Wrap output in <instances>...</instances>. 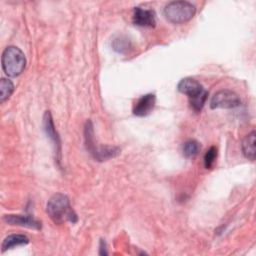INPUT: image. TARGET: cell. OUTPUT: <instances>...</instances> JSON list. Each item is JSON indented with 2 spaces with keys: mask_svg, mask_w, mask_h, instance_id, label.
<instances>
[{
  "mask_svg": "<svg viewBox=\"0 0 256 256\" xmlns=\"http://www.w3.org/2000/svg\"><path fill=\"white\" fill-rule=\"evenodd\" d=\"M29 242V239L26 235L23 234H11L7 236L3 243H2V251H6L8 249H11L15 246H20V245H26Z\"/></svg>",
  "mask_w": 256,
  "mask_h": 256,
  "instance_id": "obj_12",
  "label": "cell"
},
{
  "mask_svg": "<svg viewBox=\"0 0 256 256\" xmlns=\"http://www.w3.org/2000/svg\"><path fill=\"white\" fill-rule=\"evenodd\" d=\"M26 66L24 53L15 46H8L2 54V68L6 75L16 77L20 75Z\"/></svg>",
  "mask_w": 256,
  "mask_h": 256,
  "instance_id": "obj_3",
  "label": "cell"
},
{
  "mask_svg": "<svg viewBox=\"0 0 256 256\" xmlns=\"http://www.w3.org/2000/svg\"><path fill=\"white\" fill-rule=\"evenodd\" d=\"M85 143L88 152L97 161H105L117 156L120 153V149L115 146H96L91 121H87L85 126Z\"/></svg>",
  "mask_w": 256,
  "mask_h": 256,
  "instance_id": "obj_5",
  "label": "cell"
},
{
  "mask_svg": "<svg viewBox=\"0 0 256 256\" xmlns=\"http://www.w3.org/2000/svg\"><path fill=\"white\" fill-rule=\"evenodd\" d=\"M155 12L150 9L135 7L133 12V23L141 27H154L156 24Z\"/></svg>",
  "mask_w": 256,
  "mask_h": 256,
  "instance_id": "obj_7",
  "label": "cell"
},
{
  "mask_svg": "<svg viewBox=\"0 0 256 256\" xmlns=\"http://www.w3.org/2000/svg\"><path fill=\"white\" fill-rule=\"evenodd\" d=\"M14 91V85L9 79L2 78L0 81V102L7 100Z\"/></svg>",
  "mask_w": 256,
  "mask_h": 256,
  "instance_id": "obj_13",
  "label": "cell"
},
{
  "mask_svg": "<svg viewBox=\"0 0 256 256\" xmlns=\"http://www.w3.org/2000/svg\"><path fill=\"white\" fill-rule=\"evenodd\" d=\"M200 149V145L199 143L194 140V139H190L187 140L184 144H183V155L187 158H191L194 157L195 155L198 154Z\"/></svg>",
  "mask_w": 256,
  "mask_h": 256,
  "instance_id": "obj_14",
  "label": "cell"
},
{
  "mask_svg": "<svg viewBox=\"0 0 256 256\" xmlns=\"http://www.w3.org/2000/svg\"><path fill=\"white\" fill-rule=\"evenodd\" d=\"M4 221L10 225H17L32 229H40L41 222L27 215H5Z\"/></svg>",
  "mask_w": 256,
  "mask_h": 256,
  "instance_id": "obj_9",
  "label": "cell"
},
{
  "mask_svg": "<svg viewBox=\"0 0 256 256\" xmlns=\"http://www.w3.org/2000/svg\"><path fill=\"white\" fill-rule=\"evenodd\" d=\"M43 122H44V130L47 134V136L54 142L55 148H56V153H60V140H59V136L55 130V126L52 120V116L50 114L49 111H46L44 118H43Z\"/></svg>",
  "mask_w": 256,
  "mask_h": 256,
  "instance_id": "obj_10",
  "label": "cell"
},
{
  "mask_svg": "<svg viewBox=\"0 0 256 256\" xmlns=\"http://www.w3.org/2000/svg\"><path fill=\"white\" fill-rule=\"evenodd\" d=\"M217 157V148L212 146L210 147L204 155V165L207 169H211L215 163Z\"/></svg>",
  "mask_w": 256,
  "mask_h": 256,
  "instance_id": "obj_15",
  "label": "cell"
},
{
  "mask_svg": "<svg viewBox=\"0 0 256 256\" xmlns=\"http://www.w3.org/2000/svg\"><path fill=\"white\" fill-rule=\"evenodd\" d=\"M113 47H114V49L116 51L123 53L125 50H128V48H129V41L126 38L120 36L119 38L114 40Z\"/></svg>",
  "mask_w": 256,
  "mask_h": 256,
  "instance_id": "obj_16",
  "label": "cell"
},
{
  "mask_svg": "<svg viewBox=\"0 0 256 256\" xmlns=\"http://www.w3.org/2000/svg\"><path fill=\"white\" fill-rule=\"evenodd\" d=\"M255 131H252L251 133L246 135L241 145L244 156L251 161H254L255 159Z\"/></svg>",
  "mask_w": 256,
  "mask_h": 256,
  "instance_id": "obj_11",
  "label": "cell"
},
{
  "mask_svg": "<svg viewBox=\"0 0 256 256\" xmlns=\"http://www.w3.org/2000/svg\"><path fill=\"white\" fill-rule=\"evenodd\" d=\"M177 89L179 92L188 96L190 105L193 110L199 112L203 108L208 96V92L200 82L194 78L186 77L180 80L177 85Z\"/></svg>",
  "mask_w": 256,
  "mask_h": 256,
  "instance_id": "obj_2",
  "label": "cell"
},
{
  "mask_svg": "<svg viewBox=\"0 0 256 256\" xmlns=\"http://www.w3.org/2000/svg\"><path fill=\"white\" fill-rule=\"evenodd\" d=\"M46 211L54 223L62 224L66 221L75 223L77 215L70 205L69 198L62 193L54 194L47 202Z\"/></svg>",
  "mask_w": 256,
  "mask_h": 256,
  "instance_id": "obj_1",
  "label": "cell"
},
{
  "mask_svg": "<svg viewBox=\"0 0 256 256\" xmlns=\"http://www.w3.org/2000/svg\"><path fill=\"white\" fill-rule=\"evenodd\" d=\"M195 6L188 1H171L164 8L166 19L174 24L188 22L195 15Z\"/></svg>",
  "mask_w": 256,
  "mask_h": 256,
  "instance_id": "obj_4",
  "label": "cell"
},
{
  "mask_svg": "<svg viewBox=\"0 0 256 256\" xmlns=\"http://www.w3.org/2000/svg\"><path fill=\"white\" fill-rule=\"evenodd\" d=\"M241 100L239 96L231 91V90H220L216 92L210 101V107L212 109L216 108H224V109H231L239 106Z\"/></svg>",
  "mask_w": 256,
  "mask_h": 256,
  "instance_id": "obj_6",
  "label": "cell"
},
{
  "mask_svg": "<svg viewBox=\"0 0 256 256\" xmlns=\"http://www.w3.org/2000/svg\"><path fill=\"white\" fill-rule=\"evenodd\" d=\"M156 97L154 94H146L141 96L133 107V114L136 116H146L152 112L155 107Z\"/></svg>",
  "mask_w": 256,
  "mask_h": 256,
  "instance_id": "obj_8",
  "label": "cell"
}]
</instances>
